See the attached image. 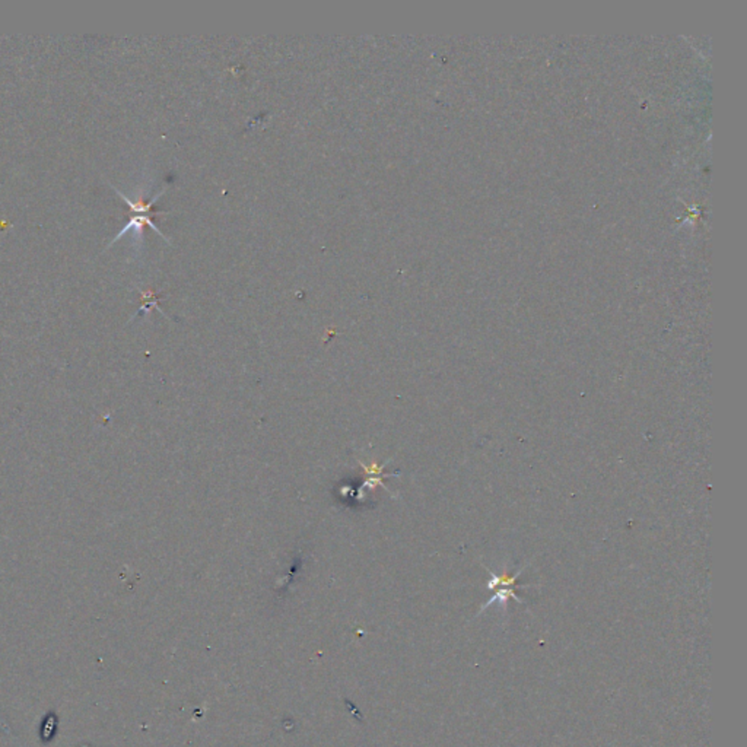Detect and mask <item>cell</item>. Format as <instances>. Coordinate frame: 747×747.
<instances>
[{
  "label": "cell",
  "instance_id": "6da1fadb",
  "mask_svg": "<svg viewBox=\"0 0 747 747\" xmlns=\"http://www.w3.org/2000/svg\"><path fill=\"white\" fill-rule=\"evenodd\" d=\"M143 225H149V227H151L152 229H155V231H157V232H158V236H161V237H162L164 240H166V241H168V242H170V240H168V238H166V237L164 236V233L161 232V229H160V228H158L157 225H155V224H153V222H152V218H151V216H148V215H143V216H133V218H131V219H130V220L127 222V225H126L125 228H123V229L120 231V233H118V236H117V237H116V238H114L113 241H111V242H110V245H113V244H114V242H116L117 240H120V238H121L123 236H126V232H127L129 229H131V228H135V229L140 231Z\"/></svg>",
  "mask_w": 747,
  "mask_h": 747
}]
</instances>
